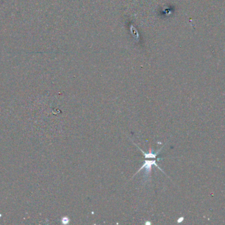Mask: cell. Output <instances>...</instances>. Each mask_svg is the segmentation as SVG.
<instances>
[{"mask_svg": "<svg viewBox=\"0 0 225 225\" xmlns=\"http://www.w3.org/2000/svg\"><path fill=\"white\" fill-rule=\"evenodd\" d=\"M153 165H155L156 167L158 168L159 169H160V170L162 171L165 174V172L163 171L162 169H161V168H160L159 166L157 164V163H156V160H144V164H143V165H142V166H141V167L138 170V172H136V174L134 175V176L136 175V174H138L140 171H141L142 169H144V168L145 169L146 176H149V174H150L151 172H152V166H153Z\"/></svg>", "mask_w": 225, "mask_h": 225, "instance_id": "1", "label": "cell"}, {"mask_svg": "<svg viewBox=\"0 0 225 225\" xmlns=\"http://www.w3.org/2000/svg\"><path fill=\"white\" fill-rule=\"evenodd\" d=\"M70 222V219H68L67 217H63L61 219V223H63V225H67Z\"/></svg>", "mask_w": 225, "mask_h": 225, "instance_id": "3", "label": "cell"}, {"mask_svg": "<svg viewBox=\"0 0 225 225\" xmlns=\"http://www.w3.org/2000/svg\"><path fill=\"white\" fill-rule=\"evenodd\" d=\"M136 146H137V145H136ZM137 147H138V148H139L138 146H137ZM163 149V147H161V149H160L157 152H153L152 151V149L150 148L148 152H144V151H142V150H141L140 148H139V149H140V151H141V152H142V153H143V154H144V158H155L157 157V155H158V154H159V153L160 152V151H161V149Z\"/></svg>", "mask_w": 225, "mask_h": 225, "instance_id": "2", "label": "cell"}]
</instances>
